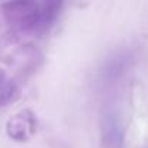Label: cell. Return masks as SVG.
<instances>
[{
	"instance_id": "6da1fadb",
	"label": "cell",
	"mask_w": 148,
	"mask_h": 148,
	"mask_svg": "<svg viewBox=\"0 0 148 148\" xmlns=\"http://www.w3.org/2000/svg\"><path fill=\"white\" fill-rule=\"evenodd\" d=\"M61 9L57 2H8L2 10L8 23L19 34L41 35L55 22Z\"/></svg>"
},
{
	"instance_id": "7a4b0ae2",
	"label": "cell",
	"mask_w": 148,
	"mask_h": 148,
	"mask_svg": "<svg viewBox=\"0 0 148 148\" xmlns=\"http://www.w3.org/2000/svg\"><path fill=\"white\" fill-rule=\"evenodd\" d=\"M34 129H35V122L32 115H29L28 112H22L8 122V134L16 141L28 139L32 135Z\"/></svg>"
},
{
	"instance_id": "3957f363",
	"label": "cell",
	"mask_w": 148,
	"mask_h": 148,
	"mask_svg": "<svg viewBox=\"0 0 148 148\" xmlns=\"http://www.w3.org/2000/svg\"><path fill=\"white\" fill-rule=\"evenodd\" d=\"M15 95H16V87L13 82L3 71H0V106H5L10 100H13Z\"/></svg>"
}]
</instances>
